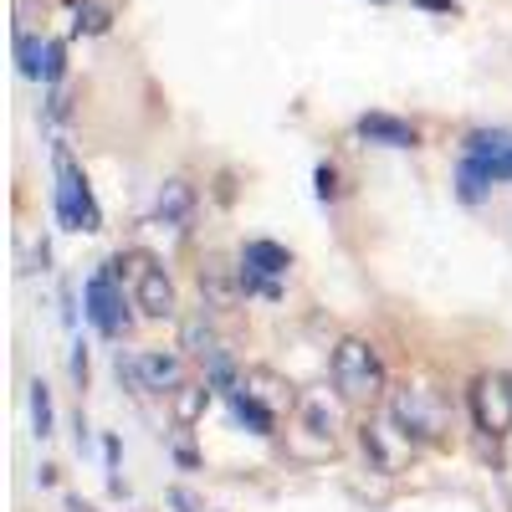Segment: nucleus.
<instances>
[{"label":"nucleus","instance_id":"obj_1","mask_svg":"<svg viewBox=\"0 0 512 512\" xmlns=\"http://www.w3.org/2000/svg\"><path fill=\"white\" fill-rule=\"evenodd\" d=\"M52 175H57L52 200H57V221H62V231H103L98 195H93L88 175L77 169V159H72V149H67L62 139L52 144Z\"/></svg>","mask_w":512,"mask_h":512},{"label":"nucleus","instance_id":"obj_2","mask_svg":"<svg viewBox=\"0 0 512 512\" xmlns=\"http://www.w3.org/2000/svg\"><path fill=\"white\" fill-rule=\"evenodd\" d=\"M328 374H333V390L344 395L349 405H369V400H379L384 395V359H379V349L369 344V338H344V344L333 349V359H328Z\"/></svg>","mask_w":512,"mask_h":512},{"label":"nucleus","instance_id":"obj_3","mask_svg":"<svg viewBox=\"0 0 512 512\" xmlns=\"http://www.w3.org/2000/svg\"><path fill=\"white\" fill-rule=\"evenodd\" d=\"M287 267H292V251H287L282 241L251 236V241L241 246V262H236L241 292H246V297H267V303H282V277H287Z\"/></svg>","mask_w":512,"mask_h":512},{"label":"nucleus","instance_id":"obj_4","mask_svg":"<svg viewBox=\"0 0 512 512\" xmlns=\"http://www.w3.org/2000/svg\"><path fill=\"white\" fill-rule=\"evenodd\" d=\"M359 451L369 461V472H384V477H400L405 466L415 461V441H410V431L390 410L359 425Z\"/></svg>","mask_w":512,"mask_h":512},{"label":"nucleus","instance_id":"obj_5","mask_svg":"<svg viewBox=\"0 0 512 512\" xmlns=\"http://www.w3.org/2000/svg\"><path fill=\"white\" fill-rule=\"evenodd\" d=\"M466 410H472V425L477 436L487 441H502L512 431V374L507 369H487L472 379V390H466Z\"/></svg>","mask_w":512,"mask_h":512},{"label":"nucleus","instance_id":"obj_6","mask_svg":"<svg viewBox=\"0 0 512 512\" xmlns=\"http://www.w3.org/2000/svg\"><path fill=\"white\" fill-rule=\"evenodd\" d=\"M390 415L410 431L415 446H436L446 436V405L436 390H425V384H400V390H390Z\"/></svg>","mask_w":512,"mask_h":512},{"label":"nucleus","instance_id":"obj_7","mask_svg":"<svg viewBox=\"0 0 512 512\" xmlns=\"http://www.w3.org/2000/svg\"><path fill=\"white\" fill-rule=\"evenodd\" d=\"M82 313H88V323L98 328V338H123L128 323H134L128 297H123V282L108 267H98L88 282H82Z\"/></svg>","mask_w":512,"mask_h":512},{"label":"nucleus","instance_id":"obj_8","mask_svg":"<svg viewBox=\"0 0 512 512\" xmlns=\"http://www.w3.org/2000/svg\"><path fill=\"white\" fill-rule=\"evenodd\" d=\"M118 379H128L134 390H175V384H185V364L180 354H159V349H139V354L118 349Z\"/></svg>","mask_w":512,"mask_h":512},{"label":"nucleus","instance_id":"obj_9","mask_svg":"<svg viewBox=\"0 0 512 512\" xmlns=\"http://www.w3.org/2000/svg\"><path fill=\"white\" fill-rule=\"evenodd\" d=\"M134 308H139L144 318H175V313H180L175 282H169V272L154 262V256H144V262H139V277H134Z\"/></svg>","mask_w":512,"mask_h":512},{"label":"nucleus","instance_id":"obj_10","mask_svg":"<svg viewBox=\"0 0 512 512\" xmlns=\"http://www.w3.org/2000/svg\"><path fill=\"white\" fill-rule=\"evenodd\" d=\"M354 139H364V144H374V149H415V144H420L415 123H410V118H395V113H384V108L354 118Z\"/></svg>","mask_w":512,"mask_h":512},{"label":"nucleus","instance_id":"obj_11","mask_svg":"<svg viewBox=\"0 0 512 512\" xmlns=\"http://www.w3.org/2000/svg\"><path fill=\"white\" fill-rule=\"evenodd\" d=\"M226 405H231V420L246 425L251 436H277V410H272L262 395H251L246 384H236V390L226 395Z\"/></svg>","mask_w":512,"mask_h":512},{"label":"nucleus","instance_id":"obj_12","mask_svg":"<svg viewBox=\"0 0 512 512\" xmlns=\"http://www.w3.org/2000/svg\"><path fill=\"white\" fill-rule=\"evenodd\" d=\"M200 297H205V308H216V313H226V308H236L241 303V272H231V267H221V262H205L200 267Z\"/></svg>","mask_w":512,"mask_h":512},{"label":"nucleus","instance_id":"obj_13","mask_svg":"<svg viewBox=\"0 0 512 512\" xmlns=\"http://www.w3.org/2000/svg\"><path fill=\"white\" fill-rule=\"evenodd\" d=\"M195 216V185L190 180H164L154 200V221L159 226H190Z\"/></svg>","mask_w":512,"mask_h":512},{"label":"nucleus","instance_id":"obj_14","mask_svg":"<svg viewBox=\"0 0 512 512\" xmlns=\"http://www.w3.org/2000/svg\"><path fill=\"white\" fill-rule=\"evenodd\" d=\"M492 169H487V159H477V154H461V164H456V195H461V205H482L487 195H492Z\"/></svg>","mask_w":512,"mask_h":512},{"label":"nucleus","instance_id":"obj_15","mask_svg":"<svg viewBox=\"0 0 512 512\" xmlns=\"http://www.w3.org/2000/svg\"><path fill=\"white\" fill-rule=\"evenodd\" d=\"M297 420H303V431H313L323 446H333V436H338V410L328 405V395H303L297 400Z\"/></svg>","mask_w":512,"mask_h":512},{"label":"nucleus","instance_id":"obj_16","mask_svg":"<svg viewBox=\"0 0 512 512\" xmlns=\"http://www.w3.org/2000/svg\"><path fill=\"white\" fill-rule=\"evenodd\" d=\"M241 384H246L251 395H262L272 410H292L297 400H303V395H297L292 384H287L282 374H272V369H246V374H241Z\"/></svg>","mask_w":512,"mask_h":512},{"label":"nucleus","instance_id":"obj_17","mask_svg":"<svg viewBox=\"0 0 512 512\" xmlns=\"http://www.w3.org/2000/svg\"><path fill=\"white\" fill-rule=\"evenodd\" d=\"M175 420L180 425H195L200 415H205V405H210V379L205 384H195V379H185V384H175Z\"/></svg>","mask_w":512,"mask_h":512},{"label":"nucleus","instance_id":"obj_18","mask_svg":"<svg viewBox=\"0 0 512 512\" xmlns=\"http://www.w3.org/2000/svg\"><path fill=\"white\" fill-rule=\"evenodd\" d=\"M180 349H185V354H195V359L221 354V344H216V333H210L205 313H195V318H185V323H180Z\"/></svg>","mask_w":512,"mask_h":512},{"label":"nucleus","instance_id":"obj_19","mask_svg":"<svg viewBox=\"0 0 512 512\" xmlns=\"http://www.w3.org/2000/svg\"><path fill=\"white\" fill-rule=\"evenodd\" d=\"M47 47H52V41H41V36H31V31H16V67H21V77L41 82V67H47Z\"/></svg>","mask_w":512,"mask_h":512},{"label":"nucleus","instance_id":"obj_20","mask_svg":"<svg viewBox=\"0 0 512 512\" xmlns=\"http://www.w3.org/2000/svg\"><path fill=\"white\" fill-rule=\"evenodd\" d=\"M512 144L507 128H472V134L461 139V154H477V159H497L502 149Z\"/></svg>","mask_w":512,"mask_h":512},{"label":"nucleus","instance_id":"obj_21","mask_svg":"<svg viewBox=\"0 0 512 512\" xmlns=\"http://www.w3.org/2000/svg\"><path fill=\"white\" fill-rule=\"evenodd\" d=\"M31 425H36V436L41 441H47L52 436V425H57V410H52V390H47V384H31Z\"/></svg>","mask_w":512,"mask_h":512},{"label":"nucleus","instance_id":"obj_22","mask_svg":"<svg viewBox=\"0 0 512 512\" xmlns=\"http://www.w3.org/2000/svg\"><path fill=\"white\" fill-rule=\"evenodd\" d=\"M108 26H113L108 6H98V0H77V21H72L77 36H103Z\"/></svg>","mask_w":512,"mask_h":512},{"label":"nucleus","instance_id":"obj_23","mask_svg":"<svg viewBox=\"0 0 512 512\" xmlns=\"http://www.w3.org/2000/svg\"><path fill=\"white\" fill-rule=\"evenodd\" d=\"M205 379H210V390H221V395H231L236 384H241V379H236V364H231L226 354H210V359H205Z\"/></svg>","mask_w":512,"mask_h":512},{"label":"nucleus","instance_id":"obj_24","mask_svg":"<svg viewBox=\"0 0 512 512\" xmlns=\"http://www.w3.org/2000/svg\"><path fill=\"white\" fill-rule=\"evenodd\" d=\"M62 77H67V41H52L47 67H41V88H62Z\"/></svg>","mask_w":512,"mask_h":512},{"label":"nucleus","instance_id":"obj_25","mask_svg":"<svg viewBox=\"0 0 512 512\" xmlns=\"http://www.w3.org/2000/svg\"><path fill=\"white\" fill-rule=\"evenodd\" d=\"M313 190H318V200H323V205H333V200H338V164H333V159H323V164L313 169Z\"/></svg>","mask_w":512,"mask_h":512},{"label":"nucleus","instance_id":"obj_26","mask_svg":"<svg viewBox=\"0 0 512 512\" xmlns=\"http://www.w3.org/2000/svg\"><path fill=\"white\" fill-rule=\"evenodd\" d=\"M164 502L175 507V512H205V502H200L190 487H169V492H164Z\"/></svg>","mask_w":512,"mask_h":512},{"label":"nucleus","instance_id":"obj_27","mask_svg":"<svg viewBox=\"0 0 512 512\" xmlns=\"http://www.w3.org/2000/svg\"><path fill=\"white\" fill-rule=\"evenodd\" d=\"M88 374H93V364H88V349H82V344H72V379H77V390H88Z\"/></svg>","mask_w":512,"mask_h":512},{"label":"nucleus","instance_id":"obj_28","mask_svg":"<svg viewBox=\"0 0 512 512\" xmlns=\"http://www.w3.org/2000/svg\"><path fill=\"white\" fill-rule=\"evenodd\" d=\"M487 169H492V180H497V185H507V180H512V144H507L497 159H487Z\"/></svg>","mask_w":512,"mask_h":512},{"label":"nucleus","instance_id":"obj_29","mask_svg":"<svg viewBox=\"0 0 512 512\" xmlns=\"http://www.w3.org/2000/svg\"><path fill=\"white\" fill-rule=\"evenodd\" d=\"M175 461H180V466H185V472H195V466H200V456H195V451H190V446H185V441H180V446H175Z\"/></svg>","mask_w":512,"mask_h":512},{"label":"nucleus","instance_id":"obj_30","mask_svg":"<svg viewBox=\"0 0 512 512\" xmlns=\"http://www.w3.org/2000/svg\"><path fill=\"white\" fill-rule=\"evenodd\" d=\"M415 6H420V11H446V16H451L456 0H415Z\"/></svg>","mask_w":512,"mask_h":512},{"label":"nucleus","instance_id":"obj_31","mask_svg":"<svg viewBox=\"0 0 512 512\" xmlns=\"http://www.w3.org/2000/svg\"><path fill=\"white\" fill-rule=\"evenodd\" d=\"M67 512H98V507H88L82 497H67Z\"/></svg>","mask_w":512,"mask_h":512},{"label":"nucleus","instance_id":"obj_32","mask_svg":"<svg viewBox=\"0 0 512 512\" xmlns=\"http://www.w3.org/2000/svg\"><path fill=\"white\" fill-rule=\"evenodd\" d=\"M374 6H384V0H374Z\"/></svg>","mask_w":512,"mask_h":512}]
</instances>
